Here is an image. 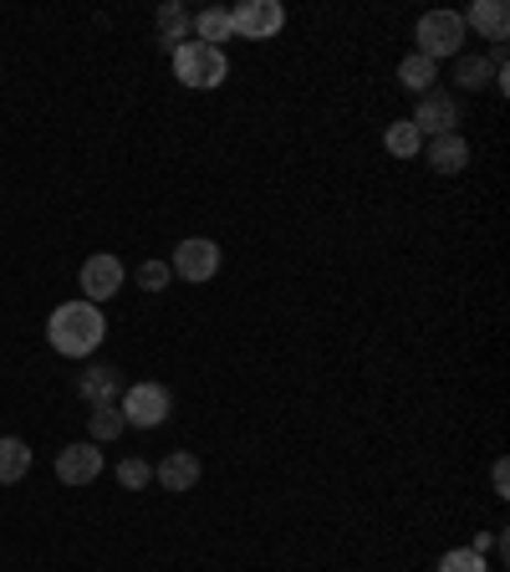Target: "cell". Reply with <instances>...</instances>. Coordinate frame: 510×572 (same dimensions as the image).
Segmentation results:
<instances>
[{
  "instance_id": "obj_7",
  "label": "cell",
  "mask_w": 510,
  "mask_h": 572,
  "mask_svg": "<svg viewBox=\"0 0 510 572\" xmlns=\"http://www.w3.org/2000/svg\"><path fill=\"white\" fill-rule=\"evenodd\" d=\"M409 123L419 128V133H428V139H440V133H455V123H459V108H455V98L449 93H424V98L414 102V118Z\"/></svg>"
},
{
  "instance_id": "obj_17",
  "label": "cell",
  "mask_w": 510,
  "mask_h": 572,
  "mask_svg": "<svg viewBox=\"0 0 510 572\" xmlns=\"http://www.w3.org/2000/svg\"><path fill=\"white\" fill-rule=\"evenodd\" d=\"M26 471H31V445L15 440V434H6L0 440V486H15Z\"/></svg>"
},
{
  "instance_id": "obj_1",
  "label": "cell",
  "mask_w": 510,
  "mask_h": 572,
  "mask_svg": "<svg viewBox=\"0 0 510 572\" xmlns=\"http://www.w3.org/2000/svg\"><path fill=\"white\" fill-rule=\"evenodd\" d=\"M102 333H108V322H102V312H97L93 302H62V307L46 317V343H52L62 358H87V353H97Z\"/></svg>"
},
{
  "instance_id": "obj_14",
  "label": "cell",
  "mask_w": 510,
  "mask_h": 572,
  "mask_svg": "<svg viewBox=\"0 0 510 572\" xmlns=\"http://www.w3.org/2000/svg\"><path fill=\"white\" fill-rule=\"evenodd\" d=\"M469 164V143L459 133H440V139H428V169L434 174H459Z\"/></svg>"
},
{
  "instance_id": "obj_18",
  "label": "cell",
  "mask_w": 510,
  "mask_h": 572,
  "mask_svg": "<svg viewBox=\"0 0 510 572\" xmlns=\"http://www.w3.org/2000/svg\"><path fill=\"white\" fill-rule=\"evenodd\" d=\"M383 149L393 159H414L419 149H424V133H419L409 118H399V123H388V133H383Z\"/></svg>"
},
{
  "instance_id": "obj_5",
  "label": "cell",
  "mask_w": 510,
  "mask_h": 572,
  "mask_svg": "<svg viewBox=\"0 0 510 572\" xmlns=\"http://www.w3.org/2000/svg\"><path fill=\"white\" fill-rule=\"evenodd\" d=\"M169 271H180L184 281H209L215 271H220V246L215 240H205V236H189V240H180L174 246V261H169Z\"/></svg>"
},
{
  "instance_id": "obj_21",
  "label": "cell",
  "mask_w": 510,
  "mask_h": 572,
  "mask_svg": "<svg viewBox=\"0 0 510 572\" xmlns=\"http://www.w3.org/2000/svg\"><path fill=\"white\" fill-rule=\"evenodd\" d=\"M440 572H485V552H475V547H455V552H444L440 558Z\"/></svg>"
},
{
  "instance_id": "obj_13",
  "label": "cell",
  "mask_w": 510,
  "mask_h": 572,
  "mask_svg": "<svg viewBox=\"0 0 510 572\" xmlns=\"http://www.w3.org/2000/svg\"><path fill=\"white\" fill-rule=\"evenodd\" d=\"M159 486L164 490H194L199 486V455H194V450H174V455H164V461H159Z\"/></svg>"
},
{
  "instance_id": "obj_23",
  "label": "cell",
  "mask_w": 510,
  "mask_h": 572,
  "mask_svg": "<svg viewBox=\"0 0 510 572\" xmlns=\"http://www.w3.org/2000/svg\"><path fill=\"white\" fill-rule=\"evenodd\" d=\"M118 481H123L128 490H143V486L153 481V471H149L143 461H123V465H118Z\"/></svg>"
},
{
  "instance_id": "obj_16",
  "label": "cell",
  "mask_w": 510,
  "mask_h": 572,
  "mask_svg": "<svg viewBox=\"0 0 510 572\" xmlns=\"http://www.w3.org/2000/svg\"><path fill=\"white\" fill-rule=\"evenodd\" d=\"M230 36H235V21H230V11H225V6H209V11L194 15V42L220 46V42H230Z\"/></svg>"
},
{
  "instance_id": "obj_10",
  "label": "cell",
  "mask_w": 510,
  "mask_h": 572,
  "mask_svg": "<svg viewBox=\"0 0 510 572\" xmlns=\"http://www.w3.org/2000/svg\"><path fill=\"white\" fill-rule=\"evenodd\" d=\"M77 393H83L87 404H118V393H123V368L112 364H93L83 378H77Z\"/></svg>"
},
{
  "instance_id": "obj_9",
  "label": "cell",
  "mask_w": 510,
  "mask_h": 572,
  "mask_svg": "<svg viewBox=\"0 0 510 572\" xmlns=\"http://www.w3.org/2000/svg\"><path fill=\"white\" fill-rule=\"evenodd\" d=\"M102 475V450L97 445H67L56 455V481L62 486H93Z\"/></svg>"
},
{
  "instance_id": "obj_12",
  "label": "cell",
  "mask_w": 510,
  "mask_h": 572,
  "mask_svg": "<svg viewBox=\"0 0 510 572\" xmlns=\"http://www.w3.org/2000/svg\"><path fill=\"white\" fill-rule=\"evenodd\" d=\"M459 21H465V31L475 26L480 31V36H490V42H506V31H510V11H506V0H475V6H469L465 15H459Z\"/></svg>"
},
{
  "instance_id": "obj_22",
  "label": "cell",
  "mask_w": 510,
  "mask_h": 572,
  "mask_svg": "<svg viewBox=\"0 0 510 572\" xmlns=\"http://www.w3.org/2000/svg\"><path fill=\"white\" fill-rule=\"evenodd\" d=\"M169 277H174V271H169V261H143L139 266V287H143V292H164Z\"/></svg>"
},
{
  "instance_id": "obj_24",
  "label": "cell",
  "mask_w": 510,
  "mask_h": 572,
  "mask_svg": "<svg viewBox=\"0 0 510 572\" xmlns=\"http://www.w3.org/2000/svg\"><path fill=\"white\" fill-rule=\"evenodd\" d=\"M490 481H496V490L506 496V486H510V471H506V461H496V471H490Z\"/></svg>"
},
{
  "instance_id": "obj_11",
  "label": "cell",
  "mask_w": 510,
  "mask_h": 572,
  "mask_svg": "<svg viewBox=\"0 0 510 572\" xmlns=\"http://www.w3.org/2000/svg\"><path fill=\"white\" fill-rule=\"evenodd\" d=\"M184 42H194V15L184 11L180 0H164L159 6V52H180Z\"/></svg>"
},
{
  "instance_id": "obj_19",
  "label": "cell",
  "mask_w": 510,
  "mask_h": 572,
  "mask_svg": "<svg viewBox=\"0 0 510 572\" xmlns=\"http://www.w3.org/2000/svg\"><path fill=\"white\" fill-rule=\"evenodd\" d=\"M455 83H459V87H475V93H480V87H490V83H496V67H490V56H465V52H459V56H455Z\"/></svg>"
},
{
  "instance_id": "obj_4",
  "label": "cell",
  "mask_w": 510,
  "mask_h": 572,
  "mask_svg": "<svg viewBox=\"0 0 510 572\" xmlns=\"http://www.w3.org/2000/svg\"><path fill=\"white\" fill-rule=\"evenodd\" d=\"M118 409H123V419L133 430H159L169 419V409H174V393L164 384H133V389H123Z\"/></svg>"
},
{
  "instance_id": "obj_3",
  "label": "cell",
  "mask_w": 510,
  "mask_h": 572,
  "mask_svg": "<svg viewBox=\"0 0 510 572\" xmlns=\"http://www.w3.org/2000/svg\"><path fill=\"white\" fill-rule=\"evenodd\" d=\"M459 46H465V21H459V11L419 15V56L440 62V56H459Z\"/></svg>"
},
{
  "instance_id": "obj_2",
  "label": "cell",
  "mask_w": 510,
  "mask_h": 572,
  "mask_svg": "<svg viewBox=\"0 0 510 572\" xmlns=\"http://www.w3.org/2000/svg\"><path fill=\"white\" fill-rule=\"evenodd\" d=\"M174 77L184 87H220L230 77V62H225L220 46H205V42H184L174 52Z\"/></svg>"
},
{
  "instance_id": "obj_6",
  "label": "cell",
  "mask_w": 510,
  "mask_h": 572,
  "mask_svg": "<svg viewBox=\"0 0 510 572\" xmlns=\"http://www.w3.org/2000/svg\"><path fill=\"white\" fill-rule=\"evenodd\" d=\"M230 21H235V36L265 42V36H276V31L286 26V11H281L276 0H246V6L230 11Z\"/></svg>"
},
{
  "instance_id": "obj_15",
  "label": "cell",
  "mask_w": 510,
  "mask_h": 572,
  "mask_svg": "<svg viewBox=\"0 0 510 572\" xmlns=\"http://www.w3.org/2000/svg\"><path fill=\"white\" fill-rule=\"evenodd\" d=\"M399 83L409 87V93H434V83H440V62H428V56H419V52H409L399 62Z\"/></svg>"
},
{
  "instance_id": "obj_8",
  "label": "cell",
  "mask_w": 510,
  "mask_h": 572,
  "mask_svg": "<svg viewBox=\"0 0 510 572\" xmlns=\"http://www.w3.org/2000/svg\"><path fill=\"white\" fill-rule=\"evenodd\" d=\"M118 287H123V261L118 256H87L83 261V292H87V302H112L118 296Z\"/></svg>"
},
{
  "instance_id": "obj_20",
  "label": "cell",
  "mask_w": 510,
  "mask_h": 572,
  "mask_svg": "<svg viewBox=\"0 0 510 572\" xmlns=\"http://www.w3.org/2000/svg\"><path fill=\"white\" fill-rule=\"evenodd\" d=\"M87 424H93V440H118V434L128 430V419H123V409L118 404H97Z\"/></svg>"
}]
</instances>
